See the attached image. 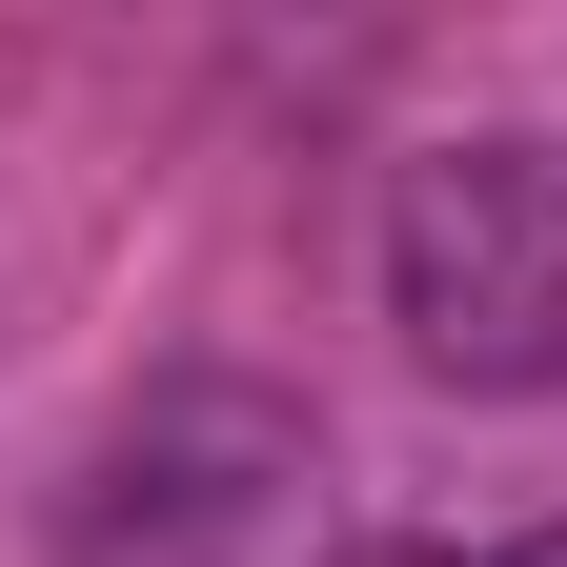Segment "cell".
Returning a JSON list of instances; mask_svg holds the SVG:
<instances>
[{
  "label": "cell",
  "mask_w": 567,
  "mask_h": 567,
  "mask_svg": "<svg viewBox=\"0 0 567 567\" xmlns=\"http://www.w3.org/2000/svg\"><path fill=\"white\" fill-rule=\"evenodd\" d=\"M385 324L446 385H567V163L547 142H425L385 183Z\"/></svg>",
  "instance_id": "6da1fadb"
},
{
  "label": "cell",
  "mask_w": 567,
  "mask_h": 567,
  "mask_svg": "<svg viewBox=\"0 0 567 567\" xmlns=\"http://www.w3.org/2000/svg\"><path fill=\"white\" fill-rule=\"evenodd\" d=\"M344 567H446V547H344Z\"/></svg>",
  "instance_id": "7a4b0ae2"
},
{
  "label": "cell",
  "mask_w": 567,
  "mask_h": 567,
  "mask_svg": "<svg viewBox=\"0 0 567 567\" xmlns=\"http://www.w3.org/2000/svg\"><path fill=\"white\" fill-rule=\"evenodd\" d=\"M507 567H567V527H527V547H507Z\"/></svg>",
  "instance_id": "3957f363"
}]
</instances>
